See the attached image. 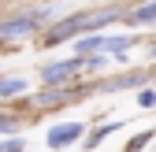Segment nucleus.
Instances as JSON below:
<instances>
[{
	"mask_svg": "<svg viewBox=\"0 0 156 152\" xmlns=\"http://www.w3.org/2000/svg\"><path fill=\"white\" fill-rule=\"evenodd\" d=\"M26 145H23V137L19 134H8V137H0V152H23Z\"/></svg>",
	"mask_w": 156,
	"mask_h": 152,
	"instance_id": "obj_10",
	"label": "nucleus"
},
{
	"mask_svg": "<svg viewBox=\"0 0 156 152\" xmlns=\"http://www.w3.org/2000/svg\"><path fill=\"white\" fill-rule=\"evenodd\" d=\"M78 137H86V126L82 123H56L48 126V134H45V148L48 152H67L78 145Z\"/></svg>",
	"mask_w": 156,
	"mask_h": 152,
	"instance_id": "obj_3",
	"label": "nucleus"
},
{
	"mask_svg": "<svg viewBox=\"0 0 156 152\" xmlns=\"http://www.w3.org/2000/svg\"><path fill=\"white\" fill-rule=\"evenodd\" d=\"M138 104L141 108H156V89H138Z\"/></svg>",
	"mask_w": 156,
	"mask_h": 152,
	"instance_id": "obj_13",
	"label": "nucleus"
},
{
	"mask_svg": "<svg viewBox=\"0 0 156 152\" xmlns=\"http://www.w3.org/2000/svg\"><path fill=\"white\" fill-rule=\"evenodd\" d=\"M45 22H52V11H48V8H37V11H19V15H11V19H0V41L30 37L34 30H41Z\"/></svg>",
	"mask_w": 156,
	"mask_h": 152,
	"instance_id": "obj_2",
	"label": "nucleus"
},
{
	"mask_svg": "<svg viewBox=\"0 0 156 152\" xmlns=\"http://www.w3.org/2000/svg\"><path fill=\"white\" fill-rule=\"evenodd\" d=\"M152 60H156V48H152Z\"/></svg>",
	"mask_w": 156,
	"mask_h": 152,
	"instance_id": "obj_14",
	"label": "nucleus"
},
{
	"mask_svg": "<svg viewBox=\"0 0 156 152\" xmlns=\"http://www.w3.org/2000/svg\"><path fill=\"white\" fill-rule=\"evenodd\" d=\"M126 11L112 8V11H86V15H71V19H52V26L45 30V45H63L71 37H86V33H101L104 26L119 22Z\"/></svg>",
	"mask_w": 156,
	"mask_h": 152,
	"instance_id": "obj_1",
	"label": "nucleus"
},
{
	"mask_svg": "<svg viewBox=\"0 0 156 152\" xmlns=\"http://www.w3.org/2000/svg\"><path fill=\"white\" fill-rule=\"evenodd\" d=\"M115 130H119V123H108V126H101V130H93V134L86 137V148H97V145H101L108 134H115Z\"/></svg>",
	"mask_w": 156,
	"mask_h": 152,
	"instance_id": "obj_9",
	"label": "nucleus"
},
{
	"mask_svg": "<svg viewBox=\"0 0 156 152\" xmlns=\"http://www.w3.org/2000/svg\"><path fill=\"white\" fill-rule=\"evenodd\" d=\"M152 82H156V74H152Z\"/></svg>",
	"mask_w": 156,
	"mask_h": 152,
	"instance_id": "obj_15",
	"label": "nucleus"
},
{
	"mask_svg": "<svg viewBox=\"0 0 156 152\" xmlns=\"http://www.w3.org/2000/svg\"><path fill=\"white\" fill-rule=\"evenodd\" d=\"M149 137H152V130H145V134H138V137H134V141L126 145V152H141V148L149 145Z\"/></svg>",
	"mask_w": 156,
	"mask_h": 152,
	"instance_id": "obj_12",
	"label": "nucleus"
},
{
	"mask_svg": "<svg viewBox=\"0 0 156 152\" xmlns=\"http://www.w3.org/2000/svg\"><path fill=\"white\" fill-rule=\"evenodd\" d=\"M123 22H130V26H156V0L138 4L134 11H126V15H123Z\"/></svg>",
	"mask_w": 156,
	"mask_h": 152,
	"instance_id": "obj_6",
	"label": "nucleus"
},
{
	"mask_svg": "<svg viewBox=\"0 0 156 152\" xmlns=\"http://www.w3.org/2000/svg\"><path fill=\"white\" fill-rule=\"evenodd\" d=\"M19 134V115H0V137Z\"/></svg>",
	"mask_w": 156,
	"mask_h": 152,
	"instance_id": "obj_11",
	"label": "nucleus"
},
{
	"mask_svg": "<svg viewBox=\"0 0 156 152\" xmlns=\"http://www.w3.org/2000/svg\"><path fill=\"white\" fill-rule=\"evenodd\" d=\"M23 93H26V82H23V78H8V74H0V100L23 97Z\"/></svg>",
	"mask_w": 156,
	"mask_h": 152,
	"instance_id": "obj_8",
	"label": "nucleus"
},
{
	"mask_svg": "<svg viewBox=\"0 0 156 152\" xmlns=\"http://www.w3.org/2000/svg\"><path fill=\"white\" fill-rule=\"evenodd\" d=\"M97 52H104V33L74 37V56H97Z\"/></svg>",
	"mask_w": 156,
	"mask_h": 152,
	"instance_id": "obj_7",
	"label": "nucleus"
},
{
	"mask_svg": "<svg viewBox=\"0 0 156 152\" xmlns=\"http://www.w3.org/2000/svg\"><path fill=\"white\" fill-rule=\"evenodd\" d=\"M82 56H71V60H56L41 71V85H71L78 74H82Z\"/></svg>",
	"mask_w": 156,
	"mask_h": 152,
	"instance_id": "obj_4",
	"label": "nucleus"
},
{
	"mask_svg": "<svg viewBox=\"0 0 156 152\" xmlns=\"http://www.w3.org/2000/svg\"><path fill=\"white\" fill-rule=\"evenodd\" d=\"M145 82H152V74L134 71V74H123V78H108V82H101L97 89H101V93H123V89H145Z\"/></svg>",
	"mask_w": 156,
	"mask_h": 152,
	"instance_id": "obj_5",
	"label": "nucleus"
}]
</instances>
